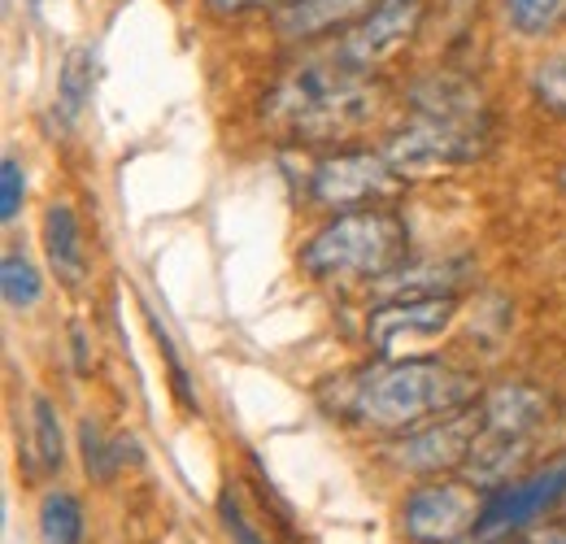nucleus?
<instances>
[{"label":"nucleus","instance_id":"f257e3e1","mask_svg":"<svg viewBox=\"0 0 566 544\" xmlns=\"http://www.w3.org/2000/svg\"><path fill=\"white\" fill-rule=\"evenodd\" d=\"M493 144V114L484 92L462 74H427L410 87V118L379 148L401 179H423L484 157Z\"/></svg>","mask_w":566,"mask_h":544},{"label":"nucleus","instance_id":"ddd939ff","mask_svg":"<svg viewBox=\"0 0 566 544\" xmlns=\"http://www.w3.org/2000/svg\"><path fill=\"white\" fill-rule=\"evenodd\" d=\"M78 449H83V471L96 479V483H114L118 471L127 467V440H109L105 427L96 418H83L78 422Z\"/></svg>","mask_w":566,"mask_h":544},{"label":"nucleus","instance_id":"b1692460","mask_svg":"<svg viewBox=\"0 0 566 544\" xmlns=\"http://www.w3.org/2000/svg\"><path fill=\"white\" fill-rule=\"evenodd\" d=\"M536 544H566V527H554V532H545V536H536Z\"/></svg>","mask_w":566,"mask_h":544},{"label":"nucleus","instance_id":"f03ea898","mask_svg":"<svg viewBox=\"0 0 566 544\" xmlns=\"http://www.w3.org/2000/svg\"><path fill=\"white\" fill-rule=\"evenodd\" d=\"M480 401V375L436 362V357H401L379 362L340 384V414L370 431H415L440 414Z\"/></svg>","mask_w":566,"mask_h":544},{"label":"nucleus","instance_id":"4be33fe9","mask_svg":"<svg viewBox=\"0 0 566 544\" xmlns=\"http://www.w3.org/2000/svg\"><path fill=\"white\" fill-rule=\"evenodd\" d=\"M218 13H249V9H266V4H287V0H210Z\"/></svg>","mask_w":566,"mask_h":544},{"label":"nucleus","instance_id":"dca6fc26","mask_svg":"<svg viewBox=\"0 0 566 544\" xmlns=\"http://www.w3.org/2000/svg\"><path fill=\"white\" fill-rule=\"evenodd\" d=\"M0 292H4V305H9V310H31V305H40L44 279H40L35 262H31L27 253H4V262H0Z\"/></svg>","mask_w":566,"mask_h":544},{"label":"nucleus","instance_id":"aec40b11","mask_svg":"<svg viewBox=\"0 0 566 544\" xmlns=\"http://www.w3.org/2000/svg\"><path fill=\"white\" fill-rule=\"evenodd\" d=\"M22 201H27V170L18 157H4V166H0V218L13 222Z\"/></svg>","mask_w":566,"mask_h":544},{"label":"nucleus","instance_id":"a211bd4d","mask_svg":"<svg viewBox=\"0 0 566 544\" xmlns=\"http://www.w3.org/2000/svg\"><path fill=\"white\" fill-rule=\"evenodd\" d=\"M532 96L554 118H566V57H545L532 70Z\"/></svg>","mask_w":566,"mask_h":544},{"label":"nucleus","instance_id":"5701e85b","mask_svg":"<svg viewBox=\"0 0 566 544\" xmlns=\"http://www.w3.org/2000/svg\"><path fill=\"white\" fill-rule=\"evenodd\" d=\"M71 353H74V370L87 375L92 362H87V341H83V327H71Z\"/></svg>","mask_w":566,"mask_h":544},{"label":"nucleus","instance_id":"9b49d317","mask_svg":"<svg viewBox=\"0 0 566 544\" xmlns=\"http://www.w3.org/2000/svg\"><path fill=\"white\" fill-rule=\"evenodd\" d=\"M44 253H49V266L53 274L78 287L83 274H87V253H83V231H78V218H74L71 205H49L44 209Z\"/></svg>","mask_w":566,"mask_h":544},{"label":"nucleus","instance_id":"a878e982","mask_svg":"<svg viewBox=\"0 0 566 544\" xmlns=\"http://www.w3.org/2000/svg\"><path fill=\"white\" fill-rule=\"evenodd\" d=\"M563 188H566V166H563Z\"/></svg>","mask_w":566,"mask_h":544},{"label":"nucleus","instance_id":"20e7f679","mask_svg":"<svg viewBox=\"0 0 566 544\" xmlns=\"http://www.w3.org/2000/svg\"><path fill=\"white\" fill-rule=\"evenodd\" d=\"M410 231L397 209L370 205L336 213L327 227H318L301 249V271L310 279H392L406 266Z\"/></svg>","mask_w":566,"mask_h":544},{"label":"nucleus","instance_id":"1a4fd4ad","mask_svg":"<svg viewBox=\"0 0 566 544\" xmlns=\"http://www.w3.org/2000/svg\"><path fill=\"white\" fill-rule=\"evenodd\" d=\"M475 440H480V401L458 409L453 418H431L423 427H415L401 444H392V462L401 471L444 475V471L467 467Z\"/></svg>","mask_w":566,"mask_h":544},{"label":"nucleus","instance_id":"f3484780","mask_svg":"<svg viewBox=\"0 0 566 544\" xmlns=\"http://www.w3.org/2000/svg\"><path fill=\"white\" fill-rule=\"evenodd\" d=\"M501 9H505V22L527 40L549 35L566 22V0H501Z\"/></svg>","mask_w":566,"mask_h":544},{"label":"nucleus","instance_id":"4468645a","mask_svg":"<svg viewBox=\"0 0 566 544\" xmlns=\"http://www.w3.org/2000/svg\"><path fill=\"white\" fill-rule=\"evenodd\" d=\"M40 544H83V505L66 488H53L40 501Z\"/></svg>","mask_w":566,"mask_h":544},{"label":"nucleus","instance_id":"f8f14e48","mask_svg":"<svg viewBox=\"0 0 566 544\" xmlns=\"http://www.w3.org/2000/svg\"><path fill=\"white\" fill-rule=\"evenodd\" d=\"M92 83H96V57L92 49H71L57 70V92H53V114L62 127H74L92 101Z\"/></svg>","mask_w":566,"mask_h":544},{"label":"nucleus","instance_id":"bb28decb","mask_svg":"<svg viewBox=\"0 0 566 544\" xmlns=\"http://www.w3.org/2000/svg\"><path fill=\"white\" fill-rule=\"evenodd\" d=\"M475 544H496V541H475Z\"/></svg>","mask_w":566,"mask_h":544},{"label":"nucleus","instance_id":"2eb2a0df","mask_svg":"<svg viewBox=\"0 0 566 544\" xmlns=\"http://www.w3.org/2000/svg\"><path fill=\"white\" fill-rule=\"evenodd\" d=\"M31 436H35V458L49 475H57L66 467V436H62V422H57V406L49 397H35L31 401Z\"/></svg>","mask_w":566,"mask_h":544},{"label":"nucleus","instance_id":"0eeeda50","mask_svg":"<svg viewBox=\"0 0 566 544\" xmlns=\"http://www.w3.org/2000/svg\"><path fill=\"white\" fill-rule=\"evenodd\" d=\"M423 27V0H397V4H384L375 13H366L361 22L345 27L332 57H340L345 66L366 70L375 74L379 66H388Z\"/></svg>","mask_w":566,"mask_h":544},{"label":"nucleus","instance_id":"6e6552de","mask_svg":"<svg viewBox=\"0 0 566 544\" xmlns=\"http://www.w3.org/2000/svg\"><path fill=\"white\" fill-rule=\"evenodd\" d=\"M558 501H566V458L541 467L536 475L518 479V483L489 488L484 514H480V527H475V541H501V536L536 523Z\"/></svg>","mask_w":566,"mask_h":544},{"label":"nucleus","instance_id":"423d86ee","mask_svg":"<svg viewBox=\"0 0 566 544\" xmlns=\"http://www.w3.org/2000/svg\"><path fill=\"white\" fill-rule=\"evenodd\" d=\"M397 188H401V175L392 170V161L384 153H366V148L332 153L310 175V197L323 209H340V213L384 205Z\"/></svg>","mask_w":566,"mask_h":544},{"label":"nucleus","instance_id":"6ab92c4d","mask_svg":"<svg viewBox=\"0 0 566 544\" xmlns=\"http://www.w3.org/2000/svg\"><path fill=\"white\" fill-rule=\"evenodd\" d=\"M218 519H222L227 536L235 544H266V536L249 523V514H244V505H240V496L231 488H222V496H218Z\"/></svg>","mask_w":566,"mask_h":544},{"label":"nucleus","instance_id":"412c9836","mask_svg":"<svg viewBox=\"0 0 566 544\" xmlns=\"http://www.w3.org/2000/svg\"><path fill=\"white\" fill-rule=\"evenodd\" d=\"M148 327H153V341L161 344V357H166V366H170V384H175V397L184 401L188 409H197V393H192V379H188V370H184V362H179V353H175V344L170 336L161 332V323L148 314Z\"/></svg>","mask_w":566,"mask_h":544},{"label":"nucleus","instance_id":"9d476101","mask_svg":"<svg viewBox=\"0 0 566 544\" xmlns=\"http://www.w3.org/2000/svg\"><path fill=\"white\" fill-rule=\"evenodd\" d=\"M458 314V296H397L379 305L366 323V341L379 353V362H401V344L440 336Z\"/></svg>","mask_w":566,"mask_h":544},{"label":"nucleus","instance_id":"7ed1b4c3","mask_svg":"<svg viewBox=\"0 0 566 544\" xmlns=\"http://www.w3.org/2000/svg\"><path fill=\"white\" fill-rule=\"evenodd\" d=\"M379 83L340 57H310L283 74L262 101V118L287 139H340L366 127L379 109Z\"/></svg>","mask_w":566,"mask_h":544},{"label":"nucleus","instance_id":"393cba45","mask_svg":"<svg viewBox=\"0 0 566 544\" xmlns=\"http://www.w3.org/2000/svg\"><path fill=\"white\" fill-rule=\"evenodd\" d=\"M379 4H397V0H379Z\"/></svg>","mask_w":566,"mask_h":544},{"label":"nucleus","instance_id":"39448f33","mask_svg":"<svg viewBox=\"0 0 566 544\" xmlns=\"http://www.w3.org/2000/svg\"><path fill=\"white\" fill-rule=\"evenodd\" d=\"M484 496L471 483L458 479H436L423 483L406 496L401 505V532L415 544H458L475 536L480 514H484Z\"/></svg>","mask_w":566,"mask_h":544}]
</instances>
